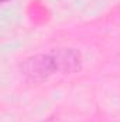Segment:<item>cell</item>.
I'll return each instance as SVG.
<instances>
[{
    "instance_id": "obj_1",
    "label": "cell",
    "mask_w": 120,
    "mask_h": 122,
    "mask_svg": "<svg viewBox=\"0 0 120 122\" xmlns=\"http://www.w3.org/2000/svg\"><path fill=\"white\" fill-rule=\"evenodd\" d=\"M82 57L75 48H58L23 61L21 72L31 81H44L54 74H69L81 68Z\"/></svg>"
}]
</instances>
